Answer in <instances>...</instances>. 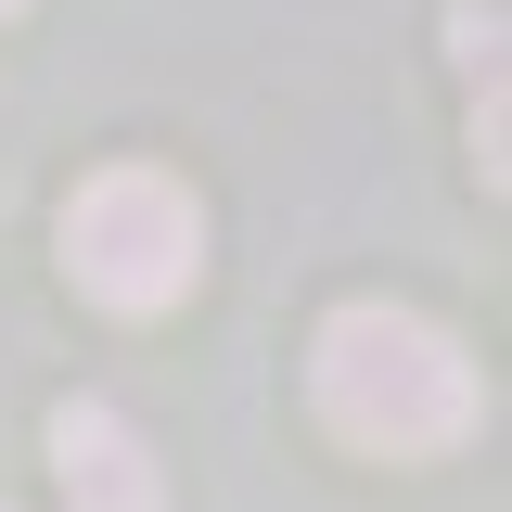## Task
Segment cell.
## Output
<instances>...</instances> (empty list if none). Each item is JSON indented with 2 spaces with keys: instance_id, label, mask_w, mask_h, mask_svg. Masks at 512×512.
<instances>
[{
  "instance_id": "obj_4",
  "label": "cell",
  "mask_w": 512,
  "mask_h": 512,
  "mask_svg": "<svg viewBox=\"0 0 512 512\" xmlns=\"http://www.w3.org/2000/svg\"><path fill=\"white\" fill-rule=\"evenodd\" d=\"M448 39H461V64H474V77H500V13H448Z\"/></svg>"
},
{
  "instance_id": "obj_3",
  "label": "cell",
  "mask_w": 512,
  "mask_h": 512,
  "mask_svg": "<svg viewBox=\"0 0 512 512\" xmlns=\"http://www.w3.org/2000/svg\"><path fill=\"white\" fill-rule=\"evenodd\" d=\"M52 474L77 512H154V448L116 397H64L52 410Z\"/></svg>"
},
{
  "instance_id": "obj_1",
  "label": "cell",
  "mask_w": 512,
  "mask_h": 512,
  "mask_svg": "<svg viewBox=\"0 0 512 512\" xmlns=\"http://www.w3.org/2000/svg\"><path fill=\"white\" fill-rule=\"evenodd\" d=\"M308 384H320V423L346 448H384V461H423V448L474 436V359H461L423 308H384V295L320 320Z\"/></svg>"
},
{
  "instance_id": "obj_5",
  "label": "cell",
  "mask_w": 512,
  "mask_h": 512,
  "mask_svg": "<svg viewBox=\"0 0 512 512\" xmlns=\"http://www.w3.org/2000/svg\"><path fill=\"white\" fill-rule=\"evenodd\" d=\"M0 13H26V0H0Z\"/></svg>"
},
{
  "instance_id": "obj_2",
  "label": "cell",
  "mask_w": 512,
  "mask_h": 512,
  "mask_svg": "<svg viewBox=\"0 0 512 512\" xmlns=\"http://www.w3.org/2000/svg\"><path fill=\"white\" fill-rule=\"evenodd\" d=\"M64 269H77V295H103L116 320H154V308H180L192 269H205V205L167 167H103L64 205Z\"/></svg>"
}]
</instances>
